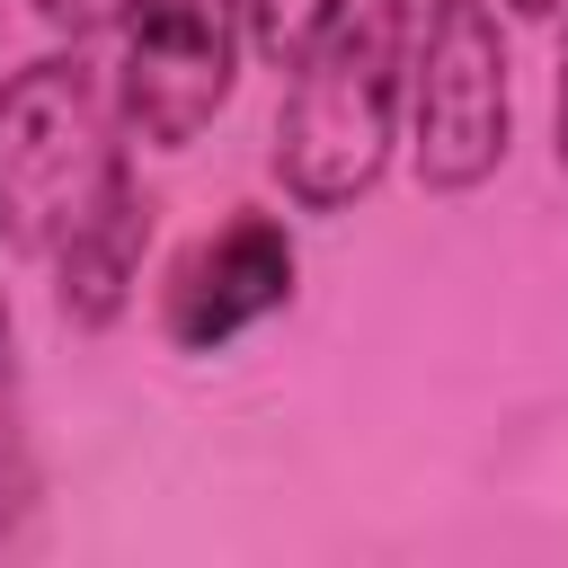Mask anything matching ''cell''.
Segmentation results:
<instances>
[{"mask_svg":"<svg viewBox=\"0 0 568 568\" xmlns=\"http://www.w3.org/2000/svg\"><path fill=\"white\" fill-rule=\"evenodd\" d=\"M27 515H36V453H27V417L0 399V550L27 541Z\"/></svg>","mask_w":568,"mask_h":568,"instance_id":"obj_6","label":"cell"},{"mask_svg":"<svg viewBox=\"0 0 568 568\" xmlns=\"http://www.w3.org/2000/svg\"><path fill=\"white\" fill-rule=\"evenodd\" d=\"M284 115H275V178L302 213H346L373 195L399 98H408V0H328V18L284 62Z\"/></svg>","mask_w":568,"mask_h":568,"instance_id":"obj_2","label":"cell"},{"mask_svg":"<svg viewBox=\"0 0 568 568\" xmlns=\"http://www.w3.org/2000/svg\"><path fill=\"white\" fill-rule=\"evenodd\" d=\"M0 382H9V293H0Z\"/></svg>","mask_w":568,"mask_h":568,"instance_id":"obj_11","label":"cell"},{"mask_svg":"<svg viewBox=\"0 0 568 568\" xmlns=\"http://www.w3.org/2000/svg\"><path fill=\"white\" fill-rule=\"evenodd\" d=\"M320 18H328V0H248V44L275 53V62H293Z\"/></svg>","mask_w":568,"mask_h":568,"instance_id":"obj_7","label":"cell"},{"mask_svg":"<svg viewBox=\"0 0 568 568\" xmlns=\"http://www.w3.org/2000/svg\"><path fill=\"white\" fill-rule=\"evenodd\" d=\"M408 151L435 195H470L515 133L506 106V36L488 0H426V27L408 44Z\"/></svg>","mask_w":568,"mask_h":568,"instance_id":"obj_3","label":"cell"},{"mask_svg":"<svg viewBox=\"0 0 568 568\" xmlns=\"http://www.w3.org/2000/svg\"><path fill=\"white\" fill-rule=\"evenodd\" d=\"M240 44H248V0H133L124 71H115L124 133L151 151H186L222 115L240 80Z\"/></svg>","mask_w":568,"mask_h":568,"instance_id":"obj_4","label":"cell"},{"mask_svg":"<svg viewBox=\"0 0 568 568\" xmlns=\"http://www.w3.org/2000/svg\"><path fill=\"white\" fill-rule=\"evenodd\" d=\"M142 186L124 169L106 89L80 53H44L0 89V240L53 266L62 320L124 311L142 266Z\"/></svg>","mask_w":568,"mask_h":568,"instance_id":"obj_1","label":"cell"},{"mask_svg":"<svg viewBox=\"0 0 568 568\" xmlns=\"http://www.w3.org/2000/svg\"><path fill=\"white\" fill-rule=\"evenodd\" d=\"M284 302H293V231L275 213H231L213 240H195L178 257L160 328L178 355H222L231 337H248Z\"/></svg>","mask_w":568,"mask_h":568,"instance_id":"obj_5","label":"cell"},{"mask_svg":"<svg viewBox=\"0 0 568 568\" xmlns=\"http://www.w3.org/2000/svg\"><path fill=\"white\" fill-rule=\"evenodd\" d=\"M559 169H568V44H559Z\"/></svg>","mask_w":568,"mask_h":568,"instance_id":"obj_9","label":"cell"},{"mask_svg":"<svg viewBox=\"0 0 568 568\" xmlns=\"http://www.w3.org/2000/svg\"><path fill=\"white\" fill-rule=\"evenodd\" d=\"M53 27H71V36H89V27H115V18H133V0H36Z\"/></svg>","mask_w":568,"mask_h":568,"instance_id":"obj_8","label":"cell"},{"mask_svg":"<svg viewBox=\"0 0 568 568\" xmlns=\"http://www.w3.org/2000/svg\"><path fill=\"white\" fill-rule=\"evenodd\" d=\"M506 9H515V18H559L568 0H506Z\"/></svg>","mask_w":568,"mask_h":568,"instance_id":"obj_10","label":"cell"}]
</instances>
